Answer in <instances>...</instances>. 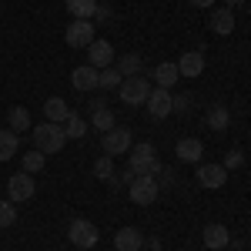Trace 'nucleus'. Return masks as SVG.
<instances>
[{
  "label": "nucleus",
  "instance_id": "1",
  "mask_svg": "<svg viewBox=\"0 0 251 251\" xmlns=\"http://www.w3.org/2000/svg\"><path fill=\"white\" fill-rule=\"evenodd\" d=\"M127 164H131V171H134V177H141V174H151V177H157L161 174V161H157V151L151 141H141V144H131V151H127Z\"/></svg>",
  "mask_w": 251,
  "mask_h": 251
},
{
  "label": "nucleus",
  "instance_id": "2",
  "mask_svg": "<svg viewBox=\"0 0 251 251\" xmlns=\"http://www.w3.org/2000/svg\"><path fill=\"white\" fill-rule=\"evenodd\" d=\"M64 141H67V134H64V127L60 124H50V121H44L40 127H34V148H37L40 154H57L60 148H64Z\"/></svg>",
  "mask_w": 251,
  "mask_h": 251
},
{
  "label": "nucleus",
  "instance_id": "3",
  "mask_svg": "<svg viewBox=\"0 0 251 251\" xmlns=\"http://www.w3.org/2000/svg\"><path fill=\"white\" fill-rule=\"evenodd\" d=\"M97 238H100V234H97V225L87 221V218H74V221L67 225V241H71L74 248H80V251L94 248Z\"/></svg>",
  "mask_w": 251,
  "mask_h": 251
},
{
  "label": "nucleus",
  "instance_id": "4",
  "mask_svg": "<svg viewBox=\"0 0 251 251\" xmlns=\"http://www.w3.org/2000/svg\"><path fill=\"white\" fill-rule=\"evenodd\" d=\"M117 94H121V100H124L127 107H144V100L151 94V84L144 77H124L121 87H117Z\"/></svg>",
  "mask_w": 251,
  "mask_h": 251
},
{
  "label": "nucleus",
  "instance_id": "5",
  "mask_svg": "<svg viewBox=\"0 0 251 251\" xmlns=\"http://www.w3.org/2000/svg\"><path fill=\"white\" fill-rule=\"evenodd\" d=\"M127 194H131V201H134V204L148 208V204H154V201H157L161 188H157V181L151 177V174H141V177H134V181L127 184Z\"/></svg>",
  "mask_w": 251,
  "mask_h": 251
},
{
  "label": "nucleus",
  "instance_id": "6",
  "mask_svg": "<svg viewBox=\"0 0 251 251\" xmlns=\"http://www.w3.org/2000/svg\"><path fill=\"white\" fill-rule=\"evenodd\" d=\"M64 40L67 47H91L94 44V20H71L67 30H64Z\"/></svg>",
  "mask_w": 251,
  "mask_h": 251
},
{
  "label": "nucleus",
  "instance_id": "7",
  "mask_svg": "<svg viewBox=\"0 0 251 251\" xmlns=\"http://www.w3.org/2000/svg\"><path fill=\"white\" fill-rule=\"evenodd\" d=\"M34 191H37V184H34V177L27 171L14 174V177H7V194H10V201L14 204H24V201H30L34 198Z\"/></svg>",
  "mask_w": 251,
  "mask_h": 251
},
{
  "label": "nucleus",
  "instance_id": "8",
  "mask_svg": "<svg viewBox=\"0 0 251 251\" xmlns=\"http://www.w3.org/2000/svg\"><path fill=\"white\" fill-rule=\"evenodd\" d=\"M100 144H104V154L114 157V154H127L134 141H131V131L127 127H111L107 134H100Z\"/></svg>",
  "mask_w": 251,
  "mask_h": 251
},
{
  "label": "nucleus",
  "instance_id": "9",
  "mask_svg": "<svg viewBox=\"0 0 251 251\" xmlns=\"http://www.w3.org/2000/svg\"><path fill=\"white\" fill-rule=\"evenodd\" d=\"M198 184L201 188H208V191H218V188H225L228 184V171H225V164H198Z\"/></svg>",
  "mask_w": 251,
  "mask_h": 251
},
{
  "label": "nucleus",
  "instance_id": "10",
  "mask_svg": "<svg viewBox=\"0 0 251 251\" xmlns=\"http://www.w3.org/2000/svg\"><path fill=\"white\" fill-rule=\"evenodd\" d=\"M144 107H148V114L161 121V117L171 114V91H164V87H151V94L144 100Z\"/></svg>",
  "mask_w": 251,
  "mask_h": 251
},
{
  "label": "nucleus",
  "instance_id": "11",
  "mask_svg": "<svg viewBox=\"0 0 251 251\" xmlns=\"http://www.w3.org/2000/svg\"><path fill=\"white\" fill-rule=\"evenodd\" d=\"M177 74L181 77H201L204 74V54L201 50H184L177 60Z\"/></svg>",
  "mask_w": 251,
  "mask_h": 251
},
{
  "label": "nucleus",
  "instance_id": "12",
  "mask_svg": "<svg viewBox=\"0 0 251 251\" xmlns=\"http://www.w3.org/2000/svg\"><path fill=\"white\" fill-rule=\"evenodd\" d=\"M174 154H177V161H184V164H201L204 144H201L198 137H181L177 148H174Z\"/></svg>",
  "mask_w": 251,
  "mask_h": 251
},
{
  "label": "nucleus",
  "instance_id": "13",
  "mask_svg": "<svg viewBox=\"0 0 251 251\" xmlns=\"http://www.w3.org/2000/svg\"><path fill=\"white\" fill-rule=\"evenodd\" d=\"M111 60H114V47H111L107 40H94V44L87 47V64H91V67L104 71V67H111Z\"/></svg>",
  "mask_w": 251,
  "mask_h": 251
},
{
  "label": "nucleus",
  "instance_id": "14",
  "mask_svg": "<svg viewBox=\"0 0 251 251\" xmlns=\"http://www.w3.org/2000/svg\"><path fill=\"white\" fill-rule=\"evenodd\" d=\"M97 77H100V71L91 67V64H84V67H74V71H71V84H74V91H97Z\"/></svg>",
  "mask_w": 251,
  "mask_h": 251
},
{
  "label": "nucleus",
  "instance_id": "15",
  "mask_svg": "<svg viewBox=\"0 0 251 251\" xmlns=\"http://www.w3.org/2000/svg\"><path fill=\"white\" fill-rule=\"evenodd\" d=\"M114 248L117 251H141L144 248V234L137 231V228H121L114 234Z\"/></svg>",
  "mask_w": 251,
  "mask_h": 251
},
{
  "label": "nucleus",
  "instance_id": "16",
  "mask_svg": "<svg viewBox=\"0 0 251 251\" xmlns=\"http://www.w3.org/2000/svg\"><path fill=\"white\" fill-rule=\"evenodd\" d=\"M44 117H47L50 124H64V121L71 117L67 100H64V97H47V100H44Z\"/></svg>",
  "mask_w": 251,
  "mask_h": 251
},
{
  "label": "nucleus",
  "instance_id": "17",
  "mask_svg": "<svg viewBox=\"0 0 251 251\" xmlns=\"http://www.w3.org/2000/svg\"><path fill=\"white\" fill-rule=\"evenodd\" d=\"M228 241H231V231L225 225H208L204 228V248L221 251V248H228Z\"/></svg>",
  "mask_w": 251,
  "mask_h": 251
},
{
  "label": "nucleus",
  "instance_id": "18",
  "mask_svg": "<svg viewBox=\"0 0 251 251\" xmlns=\"http://www.w3.org/2000/svg\"><path fill=\"white\" fill-rule=\"evenodd\" d=\"M211 24V30L218 34V37H228L234 30V14H231V7H221V10H214V17L208 20Z\"/></svg>",
  "mask_w": 251,
  "mask_h": 251
},
{
  "label": "nucleus",
  "instance_id": "19",
  "mask_svg": "<svg viewBox=\"0 0 251 251\" xmlns=\"http://www.w3.org/2000/svg\"><path fill=\"white\" fill-rule=\"evenodd\" d=\"M177 64H171V60H164V64H157V71H154V80H157V87H164V91H171L174 84H177Z\"/></svg>",
  "mask_w": 251,
  "mask_h": 251
},
{
  "label": "nucleus",
  "instance_id": "20",
  "mask_svg": "<svg viewBox=\"0 0 251 251\" xmlns=\"http://www.w3.org/2000/svg\"><path fill=\"white\" fill-rule=\"evenodd\" d=\"M64 7H67V14H71L74 20H91L94 17L97 0H64Z\"/></svg>",
  "mask_w": 251,
  "mask_h": 251
},
{
  "label": "nucleus",
  "instance_id": "21",
  "mask_svg": "<svg viewBox=\"0 0 251 251\" xmlns=\"http://www.w3.org/2000/svg\"><path fill=\"white\" fill-rule=\"evenodd\" d=\"M228 124H231V111H228L225 104H211V111H208V127H211V131H228Z\"/></svg>",
  "mask_w": 251,
  "mask_h": 251
},
{
  "label": "nucleus",
  "instance_id": "22",
  "mask_svg": "<svg viewBox=\"0 0 251 251\" xmlns=\"http://www.w3.org/2000/svg\"><path fill=\"white\" fill-rule=\"evenodd\" d=\"M7 124H10V131H14V134H24V131H27V127H30V111H27V107H10V111H7Z\"/></svg>",
  "mask_w": 251,
  "mask_h": 251
},
{
  "label": "nucleus",
  "instance_id": "23",
  "mask_svg": "<svg viewBox=\"0 0 251 251\" xmlns=\"http://www.w3.org/2000/svg\"><path fill=\"white\" fill-rule=\"evenodd\" d=\"M144 67V60H141V54H124V57L117 60V71H121V77H137V71Z\"/></svg>",
  "mask_w": 251,
  "mask_h": 251
},
{
  "label": "nucleus",
  "instance_id": "24",
  "mask_svg": "<svg viewBox=\"0 0 251 251\" xmlns=\"http://www.w3.org/2000/svg\"><path fill=\"white\" fill-rule=\"evenodd\" d=\"M91 124H94L100 134H107V131L114 127V111H111V107H97V111H91Z\"/></svg>",
  "mask_w": 251,
  "mask_h": 251
},
{
  "label": "nucleus",
  "instance_id": "25",
  "mask_svg": "<svg viewBox=\"0 0 251 251\" xmlns=\"http://www.w3.org/2000/svg\"><path fill=\"white\" fill-rule=\"evenodd\" d=\"M14 154H17V134L7 127V131H0V161H10Z\"/></svg>",
  "mask_w": 251,
  "mask_h": 251
},
{
  "label": "nucleus",
  "instance_id": "26",
  "mask_svg": "<svg viewBox=\"0 0 251 251\" xmlns=\"http://www.w3.org/2000/svg\"><path fill=\"white\" fill-rule=\"evenodd\" d=\"M94 177L97 181H111V177H114V157L111 154H100L94 161Z\"/></svg>",
  "mask_w": 251,
  "mask_h": 251
},
{
  "label": "nucleus",
  "instance_id": "27",
  "mask_svg": "<svg viewBox=\"0 0 251 251\" xmlns=\"http://www.w3.org/2000/svg\"><path fill=\"white\" fill-rule=\"evenodd\" d=\"M121 71H117V67H104V71H100V77H97V87H104V91H117V87H121Z\"/></svg>",
  "mask_w": 251,
  "mask_h": 251
},
{
  "label": "nucleus",
  "instance_id": "28",
  "mask_svg": "<svg viewBox=\"0 0 251 251\" xmlns=\"http://www.w3.org/2000/svg\"><path fill=\"white\" fill-rule=\"evenodd\" d=\"M64 124H67V127H64V134H67V137H77V141H80V137L87 134V124H84V117L74 114V111H71V117H67Z\"/></svg>",
  "mask_w": 251,
  "mask_h": 251
},
{
  "label": "nucleus",
  "instance_id": "29",
  "mask_svg": "<svg viewBox=\"0 0 251 251\" xmlns=\"http://www.w3.org/2000/svg\"><path fill=\"white\" fill-rule=\"evenodd\" d=\"M44 161H47V157L40 154L37 148H34L30 154H24V157H20V164H24V171H27V174H37V171H44Z\"/></svg>",
  "mask_w": 251,
  "mask_h": 251
},
{
  "label": "nucleus",
  "instance_id": "30",
  "mask_svg": "<svg viewBox=\"0 0 251 251\" xmlns=\"http://www.w3.org/2000/svg\"><path fill=\"white\" fill-rule=\"evenodd\" d=\"M17 221V208H14V201H0V228H10Z\"/></svg>",
  "mask_w": 251,
  "mask_h": 251
},
{
  "label": "nucleus",
  "instance_id": "31",
  "mask_svg": "<svg viewBox=\"0 0 251 251\" xmlns=\"http://www.w3.org/2000/svg\"><path fill=\"white\" fill-rule=\"evenodd\" d=\"M191 100H194L191 94H177V97L171 94V114H188L191 111Z\"/></svg>",
  "mask_w": 251,
  "mask_h": 251
},
{
  "label": "nucleus",
  "instance_id": "32",
  "mask_svg": "<svg viewBox=\"0 0 251 251\" xmlns=\"http://www.w3.org/2000/svg\"><path fill=\"white\" fill-rule=\"evenodd\" d=\"M221 164H225V171H231V168H241V164H245V154H241V151H228V157H225Z\"/></svg>",
  "mask_w": 251,
  "mask_h": 251
},
{
  "label": "nucleus",
  "instance_id": "33",
  "mask_svg": "<svg viewBox=\"0 0 251 251\" xmlns=\"http://www.w3.org/2000/svg\"><path fill=\"white\" fill-rule=\"evenodd\" d=\"M111 17H114L111 3H100V0H97V7H94V17H91V20H111Z\"/></svg>",
  "mask_w": 251,
  "mask_h": 251
},
{
  "label": "nucleus",
  "instance_id": "34",
  "mask_svg": "<svg viewBox=\"0 0 251 251\" xmlns=\"http://www.w3.org/2000/svg\"><path fill=\"white\" fill-rule=\"evenodd\" d=\"M144 245H148L151 251H161V238H144Z\"/></svg>",
  "mask_w": 251,
  "mask_h": 251
},
{
  "label": "nucleus",
  "instance_id": "35",
  "mask_svg": "<svg viewBox=\"0 0 251 251\" xmlns=\"http://www.w3.org/2000/svg\"><path fill=\"white\" fill-rule=\"evenodd\" d=\"M188 3H191V7H201V10H204V7H214V0H188Z\"/></svg>",
  "mask_w": 251,
  "mask_h": 251
},
{
  "label": "nucleus",
  "instance_id": "36",
  "mask_svg": "<svg viewBox=\"0 0 251 251\" xmlns=\"http://www.w3.org/2000/svg\"><path fill=\"white\" fill-rule=\"evenodd\" d=\"M228 248H231V251H245V245H241V241H234V238H231V241H228Z\"/></svg>",
  "mask_w": 251,
  "mask_h": 251
},
{
  "label": "nucleus",
  "instance_id": "37",
  "mask_svg": "<svg viewBox=\"0 0 251 251\" xmlns=\"http://www.w3.org/2000/svg\"><path fill=\"white\" fill-rule=\"evenodd\" d=\"M225 3H228V7H238V3H241V0H225Z\"/></svg>",
  "mask_w": 251,
  "mask_h": 251
}]
</instances>
